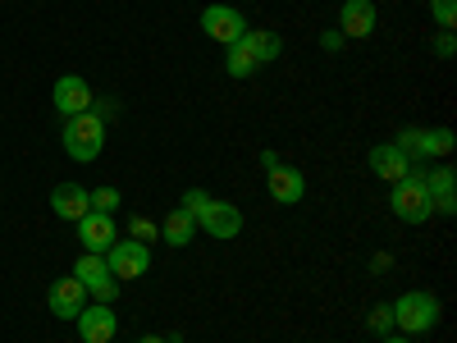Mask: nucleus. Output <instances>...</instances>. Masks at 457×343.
<instances>
[{"instance_id": "obj_25", "label": "nucleus", "mask_w": 457, "mask_h": 343, "mask_svg": "<svg viewBox=\"0 0 457 343\" xmlns=\"http://www.w3.org/2000/svg\"><path fill=\"white\" fill-rule=\"evenodd\" d=\"M435 55H439V60H453V55H457V37H453V32H439V37H435Z\"/></svg>"}, {"instance_id": "obj_2", "label": "nucleus", "mask_w": 457, "mask_h": 343, "mask_svg": "<svg viewBox=\"0 0 457 343\" xmlns=\"http://www.w3.org/2000/svg\"><path fill=\"white\" fill-rule=\"evenodd\" d=\"M60 142H64V156H69V161L87 165V161H96V156H101V146H105V120H101L96 110L73 114V120H64Z\"/></svg>"}, {"instance_id": "obj_16", "label": "nucleus", "mask_w": 457, "mask_h": 343, "mask_svg": "<svg viewBox=\"0 0 457 343\" xmlns=\"http://www.w3.org/2000/svg\"><path fill=\"white\" fill-rule=\"evenodd\" d=\"M114 312L105 307V302H92V307H83L79 312V334H83V343H110L114 339Z\"/></svg>"}, {"instance_id": "obj_14", "label": "nucleus", "mask_w": 457, "mask_h": 343, "mask_svg": "<svg viewBox=\"0 0 457 343\" xmlns=\"http://www.w3.org/2000/svg\"><path fill=\"white\" fill-rule=\"evenodd\" d=\"M51 211L69 224H79L87 211H92V197H87V188L83 183H55L51 188Z\"/></svg>"}, {"instance_id": "obj_17", "label": "nucleus", "mask_w": 457, "mask_h": 343, "mask_svg": "<svg viewBox=\"0 0 457 343\" xmlns=\"http://www.w3.org/2000/svg\"><path fill=\"white\" fill-rule=\"evenodd\" d=\"M228 55H224V73H228V79H252V73L261 69L256 64V55H252V42H247V32L238 37V42L234 46H224Z\"/></svg>"}, {"instance_id": "obj_21", "label": "nucleus", "mask_w": 457, "mask_h": 343, "mask_svg": "<svg viewBox=\"0 0 457 343\" xmlns=\"http://www.w3.org/2000/svg\"><path fill=\"white\" fill-rule=\"evenodd\" d=\"M366 325H370L379 339H385V334H394V302H379V307H370Z\"/></svg>"}, {"instance_id": "obj_27", "label": "nucleus", "mask_w": 457, "mask_h": 343, "mask_svg": "<svg viewBox=\"0 0 457 343\" xmlns=\"http://www.w3.org/2000/svg\"><path fill=\"white\" fill-rule=\"evenodd\" d=\"M137 343H170V339H165V334H142Z\"/></svg>"}, {"instance_id": "obj_29", "label": "nucleus", "mask_w": 457, "mask_h": 343, "mask_svg": "<svg viewBox=\"0 0 457 343\" xmlns=\"http://www.w3.org/2000/svg\"><path fill=\"white\" fill-rule=\"evenodd\" d=\"M110 343H114V339H110Z\"/></svg>"}, {"instance_id": "obj_10", "label": "nucleus", "mask_w": 457, "mask_h": 343, "mask_svg": "<svg viewBox=\"0 0 457 343\" xmlns=\"http://www.w3.org/2000/svg\"><path fill=\"white\" fill-rule=\"evenodd\" d=\"M366 165H370L375 179H385V183H398V179L411 174V156H407L403 146H394V142H375L366 151Z\"/></svg>"}, {"instance_id": "obj_28", "label": "nucleus", "mask_w": 457, "mask_h": 343, "mask_svg": "<svg viewBox=\"0 0 457 343\" xmlns=\"http://www.w3.org/2000/svg\"><path fill=\"white\" fill-rule=\"evenodd\" d=\"M379 343H411V339H407V334H385Z\"/></svg>"}, {"instance_id": "obj_12", "label": "nucleus", "mask_w": 457, "mask_h": 343, "mask_svg": "<svg viewBox=\"0 0 457 343\" xmlns=\"http://www.w3.org/2000/svg\"><path fill=\"white\" fill-rule=\"evenodd\" d=\"M46 307H51V316H60V321H79V312L87 307V289L73 280V275H60V280L51 284V293H46Z\"/></svg>"}, {"instance_id": "obj_23", "label": "nucleus", "mask_w": 457, "mask_h": 343, "mask_svg": "<svg viewBox=\"0 0 457 343\" xmlns=\"http://www.w3.org/2000/svg\"><path fill=\"white\" fill-rule=\"evenodd\" d=\"M430 14H435L439 32H453L457 28V0H430Z\"/></svg>"}, {"instance_id": "obj_24", "label": "nucleus", "mask_w": 457, "mask_h": 343, "mask_svg": "<svg viewBox=\"0 0 457 343\" xmlns=\"http://www.w3.org/2000/svg\"><path fill=\"white\" fill-rule=\"evenodd\" d=\"M129 238H137V243H146V247H151V243L161 238V224H151V220L133 215V220H129Z\"/></svg>"}, {"instance_id": "obj_20", "label": "nucleus", "mask_w": 457, "mask_h": 343, "mask_svg": "<svg viewBox=\"0 0 457 343\" xmlns=\"http://www.w3.org/2000/svg\"><path fill=\"white\" fill-rule=\"evenodd\" d=\"M421 183H426L430 202L453 197V188H457V170H453V165H435V170H426V174H421Z\"/></svg>"}, {"instance_id": "obj_6", "label": "nucleus", "mask_w": 457, "mask_h": 343, "mask_svg": "<svg viewBox=\"0 0 457 343\" xmlns=\"http://www.w3.org/2000/svg\"><path fill=\"white\" fill-rule=\"evenodd\" d=\"M105 265H110V275L120 280V284H133L151 271V247L137 243V238H114V247L105 252Z\"/></svg>"}, {"instance_id": "obj_4", "label": "nucleus", "mask_w": 457, "mask_h": 343, "mask_svg": "<svg viewBox=\"0 0 457 343\" xmlns=\"http://www.w3.org/2000/svg\"><path fill=\"white\" fill-rule=\"evenodd\" d=\"M73 280H79V284L87 289V297L105 302V307H110V302L120 297V289H124L120 280L110 275V265H105V256H101V252H83L79 261H73Z\"/></svg>"}, {"instance_id": "obj_9", "label": "nucleus", "mask_w": 457, "mask_h": 343, "mask_svg": "<svg viewBox=\"0 0 457 343\" xmlns=\"http://www.w3.org/2000/svg\"><path fill=\"white\" fill-rule=\"evenodd\" d=\"M265 193H270L279 206H297L302 197H307V174H302L297 165H275V170H265Z\"/></svg>"}, {"instance_id": "obj_18", "label": "nucleus", "mask_w": 457, "mask_h": 343, "mask_svg": "<svg viewBox=\"0 0 457 343\" xmlns=\"http://www.w3.org/2000/svg\"><path fill=\"white\" fill-rule=\"evenodd\" d=\"M193 234H197V220L187 215L183 206H179V211H170V215H165V224H161V238H165L170 247H187V243H193Z\"/></svg>"}, {"instance_id": "obj_15", "label": "nucleus", "mask_w": 457, "mask_h": 343, "mask_svg": "<svg viewBox=\"0 0 457 343\" xmlns=\"http://www.w3.org/2000/svg\"><path fill=\"white\" fill-rule=\"evenodd\" d=\"M338 32L357 37V42L370 37L375 32V5H370V0H343V5H338Z\"/></svg>"}, {"instance_id": "obj_7", "label": "nucleus", "mask_w": 457, "mask_h": 343, "mask_svg": "<svg viewBox=\"0 0 457 343\" xmlns=\"http://www.w3.org/2000/svg\"><path fill=\"white\" fill-rule=\"evenodd\" d=\"M394 146H403L411 161H430V156H448L453 151V129H398Z\"/></svg>"}, {"instance_id": "obj_8", "label": "nucleus", "mask_w": 457, "mask_h": 343, "mask_svg": "<svg viewBox=\"0 0 457 343\" xmlns=\"http://www.w3.org/2000/svg\"><path fill=\"white\" fill-rule=\"evenodd\" d=\"M202 32L211 37V42H220V46H234L238 37L247 32V19L234 5H206L202 10Z\"/></svg>"}, {"instance_id": "obj_13", "label": "nucleus", "mask_w": 457, "mask_h": 343, "mask_svg": "<svg viewBox=\"0 0 457 343\" xmlns=\"http://www.w3.org/2000/svg\"><path fill=\"white\" fill-rule=\"evenodd\" d=\"M114 238H120V229H114V215H101V211H87L83 220H79V243L87 247V252H110L114 247Z\"/></svg>"}, {"instance_id": "obj_11", "label": "nucleus", "mask_w": 457, "mask_h": 343, "mask_svg": "<svg viewBox=\"0 0 457 343\" xmlns=\"http://www.w3.org/2000/svg\"><path fill=\"white\" fill-rule=\"evenodd\" d=\"M51 101H55V110L64 114V120H73V114H83V110H92V88H87V79H79V73H64V79H55V88H51Z\"/></svg>"}, {"instance_id": "obj_1", "label": "nucleus", "mask_w": 457, "mask_h": 343, "mask_svg": "<svg viewBox=\"0 0 457 343\" xmlns=\"http://www.w3.org/2000/svg\"><path fill=\"white\" fill-rule=\"evenodd\" d=\"M179 206L197 220V229H206V234L220 238V243H228V238L243 234V211H238L234 202H220V197L202 193V188H187Z\"/></svg>"}, {"instance_id": "obj_26", "label": "nucleus", "mask_w": 457, "mask_h": 343, "mask_svg": "<svg viewBox=\"0 0 457 343\" xmlns=\"http://www.w3.org/2000/svg\"><path fill=\"white\" fill-rule=\"evenodd\" d=\"M343 42H348V37H343L338 28H329V32H320V46H325L329 55H334V51H343Z\"/></svg>"}, {"instance_id": "obj_3", "label": "nucleus", "mask_w": 457, "mask_h": 343, "mask_svg": "<svg viewBox=\"0 0 457 343\" xmlns=\"http://www.w3.org/2000/svg\"><path fill=\"white\" fill-rule=\"evenodd\" d=\"M394 325L403 334H430L439 325V297L426 293V289H407L398 302H394Z\"/></svg>"}, {"instance_id": "obj_19", "label": "nucleus", "mask_w": 457, "mask_h": 343, "mask_svg": "<svg viewBox=\"0 0 457 343\" xmlns=\"http://www.w3.org/2000/svg\"><path fill=\"white\" fill-rule=\"evenodd\" d=\"M247 42H252L256 64H275V60L284 55V37L270 32V28H247Z\"/></svg>"}, {"instance_id": "obj_22", "label": "nucleus", "mask_w": 457, "mask_h": 343, "mask_svg": "<svg viewBox=\"0 0 457 343\" xmlns=\"http://www.w3.org/2000/svg\"><path fill=\"white\" fill-rule=\"evenodd\" d=\"M87 197H92V211H101V215L120 211V202H124V197H120V188H92Z\"/></svg>"}, {"instance_id": "obj_5", "label": "nucleus", "mask_w": 457, "mask_h": 343, "mask_svg": "<svg viewBox=\"0 0 457 343\" xmlns=\"http://www.w3.org/2000/svg\"><path fill=\"white\" fill-rule=\"evenodd\" d=\"M389 211H394L403 224H426V220L435 215V202H430V193H426L421 179H398L394 193H389Z\"/></svg>"}]
</instances>
